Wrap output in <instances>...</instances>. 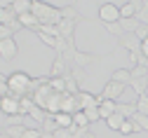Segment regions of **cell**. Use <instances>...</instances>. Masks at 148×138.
Returning <instances> with one entry per match:
<instances>
[{"mask_svg":"<svg viewBox=\"0 0 148 138\" xmlns=\"http://www.w3.org/2000/svg\"><path fill=\"white\" fill-rule=\"evenodd\" d=\"M134 35H136V37H139V40L143 42V40H146V37H148V26H143V24H141V26H139V31H136Z\"/></svg>","mask_w":148,"mask_h":138,"instance_id":"obj_30","label":"cell"},{"mask_svg":"<svg viewBox=\"0 0 148 138\" xmlns=\"http://www.w3.org/2000/svg\"><path fill=\"white\" fill-rule=\"evenodd\" d=\"M101 98V96H99ZM118 112V101H106V98H101V103H99V115H101V120L106 122L110 115H115Z\"/></svg>","mask_w":148,"mask_h":138,"instance_id":"obj_6","label":"cell"},{"mask_svg":"<svg viewBox=\"0 0 148 138\" xmlns=\"http://www.w3.org/2000/svg\"><path fill=\"white\" fill-rule=\"evenodd\" d=\"M26 129H28L26 124H5V126H3V131H5L7 138H21Z\"/></svg>","mask_w":148,"mask_h":138,"instance_id":"obj_10","label":"cell"},{"mask_svg":"<svg viewBox=\"0 0 148 138\" xmlns=\"http://www.w3.org/2000/svg\"><path fill=\"white\" fill-rule=\"evenodd\" d=\"M136 10H139V3H136V0L125 3V5H120V16H122V19H134V16H136Z\"/></svg>","mask_w":148,"mask_h":138,"instance_id":"obj_12","label":"cell"},{"mask_svg":"<svg viewBox=\"0 0 148 138\" xmlns=\"http://www.w3.org/2000/svg\"><path fill=\"white\" fill-rule=\"evenodd\" d=\"M89 126H92V122H89V117L85 115V110L73 115V129H89Z\"/></svg>","mask_w":148,"mask_h":138,"instance_id":"obj_13","label":"cell"},{"mask_svg":"<svg viewBox=\"0 0 148 138\" xmlns=\"http://www.w3.org/2000/svg\"><path fill=\"white\" fill-rule=\"evenodd\" d=\"M40 138H54V133H45V131H42V136H40Z\"/></svg>","mask_w":148,"mask_h":138,"instance_id":"obj_33","label":"cell"},{"mask_svg":"<svg viewBox=\"0 0 148 138\" xmlns=\"http://www.w3.org/2000/svg\"><path fill=\"white\" fill-rule=\"evenodd\" d=\"M136 110H139L141 115H148V94L136 96Z\"/></svg>","mask_w":148,"mask_h":138,"instance_id":"obj_26","label":"cell"},{"mask_svg":"<svg viewBox=\"0 0 148 138\" xmlns=\"http://www.w3.org/2000/svg\"><path fill=\"white\" fill-rule=\"evenodd\" d=\"M31 7H33V3H31V0H14V3H12V10L16 12V14H28L31 12Z\"/></svg>","mask_w":148,"mask_h":138,"instance_id":"obj_19","label":"cell"},{"mask_svg":"<svg viewBox=\"0 0 148 138\" xmlns=\"http://www.w3.org/2000/svg\"><path fill=\"white\" fill-rule=\"evenodd\" d=\"M129 89H134L136 96H143L146 89H148V77H134L132 84H129Z\"/></svg>","mask_w":148,"mask_h":138,"instance_id":"obj_14","label":"cell"},{"mask_svg":"<svg viewBox=\"0 0 148 138\" xmlns=\"http://www.w3.org/2000/svg\"><path fill=\"white\" fill-rule=\"evenodd\" d=\"M16 54H19V45H16L14 37L0 40V56H3V61H12V58H16Z\"/></svg>","mask_w":148,"mask_h":138,"instance_id":"obj_3","label":"cell"},{"mask_svg":"<svg viewBox=\"0 0 148 138\" xmlns=\"http://www.w3.org/2000/svg\"><path fill=\"white\" fill-rule=\"evenodd\" d=\"M54 120H57L59 129H73V115H68V112H57Z\"/></svg>","mask_w":148,"mask_h":138,"instance_id":"obj_16","label":"cell"},{"mask_svg":"<svg viewBox=\"0 0 148 138\" xmlns=\"http://www.w3.org/2000/svg\"><path fill=\"white\" fill-rule=\"evenodd\" d=\"M120 26H122V31H125L127 35H134L141 24H139V19L134 16V19H120Z\"/></svg>","mask_w":148,"mask_h":138,"instance_id":"obj_15","label":"cell"},{"mask_svg":"<svg viewBox=\"0 0 148 138\" xmlns=\"http://www.w3.org/2000/svg\"><path fill=\"white\" fill-rule=\"evenodd\" d=\"M54 138H73V129H57Z\"/></svg>","mask_w":148,"mask_h":138,"instance_id":"obj_29","label":"cell"},{"mask_svg":"<svg viewBox=\"0 0 148 138\" xmlns=\"http://www.w3.org/2000/svg\"><path fill=\"white\" fill-rule=\"evenodd\" d=\"M97 16H99V21L106 26V24H120V5H115V3H103L101 7H99V12H97Z\"/></svg>","mask_w":148,"mask_h":138,"instance_id":"obj_1","label":"cell"},{"mask_svg":"<svg viewBox=\"0 0 148 138\" xmlns=\"http://www.w3.org/2000/svg\"><path fill=\"white\" fill-rule=\"evenodd\" d=\"M110 80H115V82H120V84H132V68H118V70H113V77Z\"/></svg>","mask_w":148,"mask_h":138,"instance_id":"obj_8","label":"cell"},{"mask_svg":"<svg viewBox=\"0 0 148 138\" xmlns=\"http://www.w3.org/2000/svg\"><path fill=\"white\" fill-rule=\"evenodd\" d=\"M103 31H106V33H110L113 37H118V40L127 35V33L122 31V26H120V24H106V26H103Z\"/></svg>","mask_w":148,"mask_h":138,"instance_id":"obj_21","label":"cell"},{"mask_svg":"<svg viewBox=\"0 0 148 138\" xmlns=\"http://www.w3.org/2000/svg\"><path fill=\"white\" fill-rule=\"evenodd\" d=\"M85 115L89 117V122H92V124L101 120V115H99V105H97V108H87V110H85Z\"/></svg>","mask_w":148,"mask_h":138,"instance_id":"obj_28","label":"cell"},{"mask_svg":"<svg viewBox=\"0 0 148 138\" xmlns=\"http://www.w3.org/2000/svg\"><path fill=\"white\" fill-rule=\"evenodd\" d=\"M141 56H146V58H148V37L141 42Z\"/></svg>","mask_w":148,"mask_h":138,"instance_id":"obj_31","label":"cell"},{"mask_svg":"<svg viewBox=\"0 0 148 138\" xmlns=\"http://www.w3.org/2000/svg\"><path fill=\"white\" fill-rule=\"evenodd\" d=\"M40 129H42L45 133H54V131L59 129V124H57V120H54V115H49V117H47V120H45V122L40 124Z\"/></svg>","mask_w":148,"mask_h":138,"instance_id":"obj_22","label":"cell"},{"mask_svg":"<svg viewBox=\"0 0 148 138\" xmlns=\"http://www.w3.org/2000/svg\"><path fill=\"white\" fill-rule=\"evenodd\" d=\"M35 35H38V37H40V42H45L47 47H52V49L57 47V37H52V35H47L45 31H40V28H38V31H35Z\"/></svg>","mask_w":148,"mask_h":138,"instance_id":"obj_25","label":"cell"},{"mask_svg":"<svg viewBox=\"0 0 148 138\" xmlns=\"http://www.w3.org/2000/svg\"><path fill=\"white\" fill-rule=\"evenodd\" d=\"M92 61H97V56H92V54H85V52H75V56H73V61H71V66L73 68H85V66H89Z\"/></svg>","mask_w":148,"mask_h":138,"instance_id":"obj_7","label":"cell"},{"mask_svg":"<svg viewBox=\"0 0 148 138\" xmlns=\"http://www.w3.org/2000/svg\"><path fill=\"white\" fill-rule=\"evenodd\" d=\"M82 138H97V133H94V131H87V133H85Z\"/></svg>","mask_w":148,"mask_h":138,"instance_id":"obj_32","label":"cell"},{"mask_svg":"<svg viewBox=\"0 0 148 138\" xmlns=\"http://www.w3.org/2000/svg\"><path fill=\"white\" fill-rule=\"evenodd\" d=\"M115 47H118V49H127L129 54H141V40H139L136 35H125V37H120Z\"/></svg>","mask_w":148,"mask_h":138,"instance_id":"obj_4","label":"cell"},{"mask_svg":"<svg viewBox=\"0 0 148 138\" xmlns=\"http://www.w3.org/2000/svg\"><path fill=\"white\" fill-rule=\"evenodd\" d=\"M125 89H127V84H120V82H115V80H108L106 84H103V89H101V98H106V101H118V98L125 94Z\"/></svg>","mask_w":148,"mask_h":138,"instance_id":"obj_2","label":"cell"},{"mask_svg":"<svg viewBox=\"0 0 148 138\" xmlns=\"http://www.w3.org/2000/svg\"><path fill=\"white\" fill-rule=\"evenodd\" d=\"M40 136H42V129L40 126H28L21 138H40Z\"/></svg>","mask_w":148,"mask_h":138,"instance_id":"obj_27","label":"cell"},{"mask_svg":"<svg viewBox=\"0 0 148 138\" xmlns=\"http://www.w3.org/2000/svg\"><path fill=\"white\" fill-rule=\"evenodd\" d=\"M99 103H101V98L94 96V94H89V91H80V94H78V105H80V110L97 108Z\"/></svg>","mask_w":148,"mask_h":138,"instance_id":"obj_5","label":"cell"},{"mask_svg":"<svg viewBox=\"0 0 148 138\" xmlns=\"http://www.w3.org/2000/svg\"><path fill=\"white\" fill-rule=\"evenodd\" d=\"M132 122L139 126V131H146V133H148V115H141V112H136V115L132 117Z\"/></svg>","mask_w":148,"mask_h":138,"instance_id":"obj_24","label":"cell"},{"mask_svg":"<svg viewBox=\"0 0 148 138\" xmlns=\"http://www.w3.org/2000/svg\"><path fill=\"white\" fill-rule=\"evenodd\" d=\"M118 133H122V136H132V133H141V131H139V126H136L132 120H125V124H122V129H120Z\"/></svg>","mask_w":148,"mask_h":138,"instance_id":"obj_23","label":"cell"},{"mask_svg":"<svg viewBox=\"0 0 148 138\" xmlns=\"http://www.w3.org/2000/svg\"><path fill=\"white\" fill-rule=\"evenodd\" d=\"M136 112H139L136 110V103H120L118 101V115H122L125 120H132Z\"/></svg>","mask_w":148,"mask_h":138,"instance_id":"obj_11","label":"cell"},{"mask_svg":"<svg viewBox=\"0 0 148 138\" xmlns=\"http://www.w3.org/2000/svg\"><path fill=\"white\" fill-rule=\"evenodd\" d=\"M16 19H19V14H16L14 10H3L0 12V26H12Z\"/></svg>","mask_w":148,"mask_h":138,"instance_id":"obj_18","label":"cell"},{"mask_svg":"<svg viewBox=\"0 0 148 138\" xmlns=\"http://www.w3.org/2000/svg\"><path fill=\"white\" fill-rule=\"evenodd\" d=\"M19 24H21L24 28H33V31H38V28L42 26V24H40V19L35 16L33 12H28V14H21V16H19Z\"/></svg>","mask_w":148,"mask_h":138,"instance_id":"obj_9","label":"cell"},{"mask_svg":"<svg viewBox=\"0 0 148 138\" xmlns=\"http://www.w3.org/2000/svg\"><path fill=\"white\" fill-rule=\"evenodd\" d=\"M122 124H125V117L118 115V112H115V115H110L108 120H106V126H108V129H113V131H120Z\"/></svg>","mask_w":148,"mask_h":138,"instance_id":"obj_20","label":"cell"},{"mask_svg":"<svg viewBox=\"0 0 148 138\" xmlns=\"http://www.w3.org/2000/svg\"><path fill=\"white\" fill-rule=\"evenodd\" d=\"M139 3V10H136V19H139V24L148 26V0H136Z\"/></svg>","mask_w":148,"mask_h":138,"instance_id":"obj_17","label":"cell"}]
</instances>
